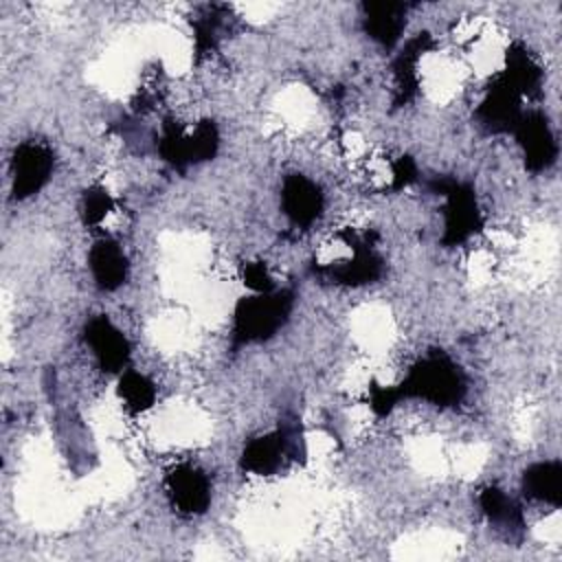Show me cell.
<instances>
[{"mask_svg":"<svg viewBox=\"0 0 562 562\" xmlns=\"http://www.w3.org/2000/svg\"><path fill=\"white\" fill-rule=\"evenodd\" d=\"M465 391L459 369L443 356H430L417 362L406 380L395 389L397 400L402 395H415L432 404H457Z\"/></svg>","mask_w":562,"mask_h":562,"instance_id":"1","label":"cell"},{"mask_svg":"<svg viewBox=\"0 0 562 562\" xmlns=\"http://www.w3.org/2000/svg\"><path fill=\"white\" fill-rule=\"evenodd\" d=\"M288 310H290L288 294L259 292L257 296H250L239 303L235 312V336L241 342L263 340L281 327V323L288 316Z\"/></svg>","mask_w":562,"mask_h":562,"instance_id":"2","label":"cell"},{"mask_svg":"<svg viewBox=\"0 0 562 562\" xmlns=\"http://www.w3.org/2000/svg\"><path fill=\"white\" fill-rule=\"evenodd\" d=\"M53 171V154L40 143H22L15 149L11 173L15 198H26L40 191Z\"/></svg>","mask_w":562,"mask_h":562,"instance_id":"3","label":"cell"},{"mask_svg":"<svg viewBox=\"0 0 562 562\" xmlns=\"http://www.w3.org/2000/svg\"><path fill=\"white\" fill-rule=\"evenodd\" d=\"M167 494L182 514H200L209 507L211 485L191 463H180L167 474Z\"/></svg>","mask_w":562,"mask_h":562,"instance_id":"4","label":"cell"},{"mask_svg":"<svg viewBox=\"0 0 562 562\" xmlns=\"http://www.w3.org/2000/svg\"><path fill=\"white\" fill-rule=\"evenodd\" d=\"M441 195L446 198V206H443L446 235H443V239L448 244L463 241L479 228V222H481L474 195L470 193V189H465L457 182L441 187Z\"/></svg>","mask_w":562,"mask_h":562,"instance_id":"5","label":"cell"},{"mask_svg":"<svg viewBox=\"0 0 562 562\" xmlns=\"http://www.w3.org/2000/svg\"><path fill=\"white\" fill-rule=\"evenodd\" d=\"M86 342L90 345L103 371H119L127 362L130 345L125 336L105 318H92L86 327Z\"/></svg>","mask_w":562,"mask_h":562,"instance_id":"6","label":"cell"},{"mask_svg":"<svg viewBox=\"0 0 562 562\" xmlns=\"http://www.w3.org/2000/svg\"><path fill=\"white\" fill-rule=\"evenodd\" d=\"M514 134L522 145L527 165L531 169H542L553 162L555 140L547 121L540 114H522L514 127Z\"/></svg>","mask_w":562,"mask_h":562,"instance_id":"7","label":"cell"},{"mask_svg":"<svg viewBox=\"0 0 562 562\" xmlns=\"http://www.w3.org/2000/svg\"><path fill=\"white\" fill-rule=\"evenodd\" d=\"M281 204H283V213L290 217L292 224L310 226L323 209V195L312 180L294 173L283 182Z\"/></svg>","mask_w":562,"mask_h":562,"instance_id":"8","label":"cell"},{"mask_svg":"<svg viewBox=\"0 0 562 562\" xmlns=\"http://www.w3.org/2000/svg\"><path fill=\"white\" fill-rule=\"evenodd\" d=\"M290 454V437L285 430L272 432V435H263L252 439L241 457V465L248 472L255 474H272L283 457Z\"/></svg>","mask_w":562,"mask_h":562,"instance_id":"9","label":"cell"},{"mask_svg":"<svg viewBox=\"0 0 562 562\" xmlns=\"http://www.w3.org/2000/svg\"><path fill=\"white\" fill-rule=\"evenodd\" d=\"M90 270L99 288L116 290L127 274V259L112 239H101L90 250Z\"/></svg>","mask_w":562,"mask_h":562,"instance_id":"10","label":"cell"},{"mask_svg":"<svg viewBox=\"0 0 562 562\" xmlns=\"http://www.w3.org/2000/svg\"><path fill=\"white\" fill-rule=\"evenodd\" d=\"M562 470L558 461H547V463H536L525 472L522 487L529 498L544 501L560 505V487H562Z\"/></svg>","mask_w":562,"mask_h":562,"instance_id":"11","label":"cell"},{"mask_svg":"<svg viewBox=\"0 0 562 562\" xmlns=\"http://www.w3.org/2000/svg\"><path fill=\"white\" fill-rule=\"evenodd\" d=\"M404 11L406 9L402 4H367L364 24L369 35L384 46L395 44L404 29Z\"/></svg>","mask_w":562,"mask_h":562,"instance_id":"12","label":"cell"},{"mask_svg":"<svg viewBox=\"0 0 562 562\" xmlns=\"http://www.w3.org/2000/svg\"><path fill=\"white\" fill-rule=\"evenodd\" d=\"M119 395L132 413H143L154 404L156 389L145 375L136 371H127L119 382Z\"/></svg>","mask_w":562,"mask_h":562,"instance_id":"13","label":"cell"},{"mask_svg":"<svg viewBox=\"0 0 562 562\" xmlns=\"http://www.w3.org/2000/svg\"><path fill=\"white\" fill-rule=\"evenodd\" d=\"M481 507L494 522H501V525H518L520 522L518 507L512 503V498H507L496 487H487L481 494Z\"/></svg>","mask_w":562,"mask_h":562,"instance_id":"14","label":"cell"},{"mask_svg":"<svg viewBox=\"0 0 562 562\" xmlns=\"http://www.w3.org/2000/svg\"><path fill=\"white\" fill-rule=\"evenodd\" d=\"M112 211V198L101 187L86 191L83 198V220L86 224H99Z\"/></svg>","mask_w":562,"mask_h":562,"instance_id":"15","label":"cell"}]
</instances>
